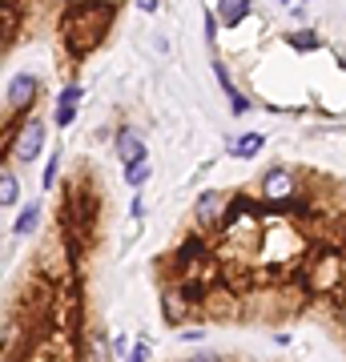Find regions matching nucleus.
I'll return each instance as SVG.
<instances>
[{
  "label": "nucleus",
  "mask_w": 346,
  "mask_h": 362,
  "mask_svg": "<svg viewBox=\"0 0 346 362\" xmlns=\"http://www.w3.org/2000/svg\"><path fill=\"white\" fill-rule=\"evenodd\" d=\"M129 214H133V221H145V197L133 194V206H129Z\"/></svg>",
  "instance_id": "obj_23"
},
{
  "label": "nucleus",
  "mask_w": 346,
  "mask_h": 362,
  "mask_svg": "<svg viewBox=\"0 0 346 362\" xmlns=\"http://www.w3.org/2000/svg\"><path fill=\"white\" fill-rule=\"evenodd\" d=\"M0 57H4V37H0Z\"/></svg>",
  "instance_id": "obj_27"
},
{
  "label": "nucleus",
  "mask_w": 346,
  "mask_h": 362,
  "mask_svg": "<svg viewBox=\"0 0 346 362\" xmlns=\"http://www.w3.org/2000/svg\"><path fill=\"white\" fill-rule=\"evenodd\" d=\"M109 342H113V334H109L101 322H97L89 334H85V342H81V362H113V350H109Z\"/></svg>",
  "instance_id": "obj_8"
},
{
  "label": "nucleus",
  "mask_w": 346,
  "mask_h": 362,
  "mask_svg": "<svg viewBox=\"0 0 346 362\" xmlns=\"http://www.w3.org/2000/svg\"><path fill=\"white\" fill-rule=\"evenodd\" d=\"M209 69H214V77H218L221 93H226V105H230V113H233V117H246L250 109H254V101H250V97H246V93L238 89V85H233L230 65H226L221 57H214V61H209Z\"/></svg>",
  "instance_id": "obj_6"
},
{
  "label": "nucleus",
  "mask_w": 346,
  "mask_h": 362,
  "mask_svg": "<svg viewBox=\"0 0 346 362\" xmlns=\"http://www.w3.org/2000/svg\"><path fill=\"white\" fill-rule=\"evenodd\" d=\"M49 125L40 113H28L21 125L13 129V145H8V157H13L16 165H33L40 153H45V141H49Z\"/></svg>",
  "instance_id": "obj_1"
},
{
  "label": "nucleus",
  "mask_w": 346,
  "mask_h": 362,
  "mask_svg": "<svg viewBox=\"0 0 346 362\" xmlns=\"http://www.w3.org/2000/svg\"><path fill=\"white\" fill-rule=\"evenodd\" d=\"M193 314V302H190V294L181 290V286H166L161 290V318H166V326L169 330H178L185 318Z\"/></svg>",
  "instance_id": "obj_7"
},
{
  "label": "nucleus",
  "mask_w": 346,
  "mask_h": 362,
  "mask_svg": "<svg viewBox=\"0 0 346 362\" xmlns=\"http://www.w3.org/2000/svg\"><path fill=\"white\" fill-rule=\"evenodd\" d=\"M181 342H205V330H202V326H190V330H181Z\"/></svg>",
  "instance_id": "obj_22"
},
{
  "label": "nucleus",
  "mask_w": 346,
  "mask_h": 362,
  "mask_svg": "<svg viewBox=\"0 0 346 362\" xmlns=\"http://www.w3.org/2000/svg\"><path fill=\"white\" fill-rule=\"evenodd\" d=\"M121 173H125V185H129V189H133V194H142L145 181H149V173H154V165H149V157H137V161L121 165Z\"/></svg>",
  "instance_id": "obj_13"
},
{
  "label": "nucleus",
  "mask_w": 346,
  "mask_h": 362,
  "mask_svg": "<svg viewBox=\"0 0 346 362\" xmlns=\"http://www.w3.org/2000/svg\"><path fill=\"white\" fill-rule=\"evenodd\" d=\"M133 4H137L142 13H161V8H166V0H133Z\"/></svg>",
  "instance_id": "obj_24"
},
{
  "label": "nucleus",
  "mask_w": 346,
  "mask_h": 362,
  "mask_svg": "<svg viewBox=\"0 0 346 362\" xmlns=\"http://www.w3.org/2000/svg\"><path fill=\"white\" fill-rule=\"evenodd\" d=\"M342 330H346V306H342Z\"/></svg>",
  "instance_id": "obj_26"
},
{
  "label": "nucleus",
  "mask_w": 346,
  "mask_h": 362,
  "mask_svg": "<svg viewBox=\"0 0 346 362\" xmlns=\"http://www.w3.org/2000/svg\"><path fill=\"white\" fill-rule=\"evenodd\" d=\"M109 350H113V358H125V354H129V334H113Z\"/></svg>",
  "instance_id": "obj_21"
},
{
  "label": "nucleus",
  "mask_w": 346,
  "mask_h": 362,
  "mask_svg": "<svg viewBox=\"0 0 346 362\" xmlns=\"http://www.w3.org/2000/svg\"><path fill=\"white\" fill-rule=\"evenodd\" d=\"M93 4H105V8H117V4H121V0H93Z\"/></svg>",
  "instance_id": "obj_25"
},
{
  "label": "nucleus",
  "mask_w": 346,
  "mask_h": 362,
  "mask_svg": "<svg viewBox=\"0 0 346 362\" xmlns=\"http://www.w3.org/2000/svg\"><path fill=\"white\" fill-rule=\"evenodd\" d=\"M77 113L81 109H52V125H57V129H73V125H77Z\"/></svg>",
  "instance_id": "obj_19"
},
{
  "label": "nucleus",
  "mask_w": 346,
  "mask_h": 362,
  "mask_svg": "<svg viewBox=\"0 0 346 362\" xmlns=\"http://www.w3.org/2000/svg\"><path fill=\"white\" fill-rule=\"evenodd\" d=\"M21 206V173L13 169V161H0V209Z\"/></svg>",
  "instance_id": "obj_10"
},
{
  "label": "nucleus",
  "mask_w": 346,
  "mask_h": 362,
  "mask_svg": "<svg viewBox=\"0 0 346 362\" xmlns=\"http://www.w3.org/2000/svg\"><path fill=\"white\" fill-rule=\"evenodd\" d=\"M302 4H310V0H302Z\"/></svg>",
  "instance_id": "obj_30"
},
{
  "label": "nucleus",
  "mask_w": 346,
  "mask_h": 362,
  "mask_svg": "<svg viewBox=\"0 0 346 362\" xmlns=\"http://www.w3.org/2000/svg\"><path fill=\"white\" fill-rule=\"evenodd\" d=\"M262 149H266V137H262V133H242V137L230 141V157H238V161H250V157H258Z\"/></svg>",
  "instance_id": "obj_12"
},
{
  "label": "nucleus",
  "mask_w": 346,
  "mask_h": 362,
  "mask_svg": "<svg viewBox=\"0 0 346 362\" xmlns=\"http://www.w3.org/2000/svg\"><path fill=\"white\" fill-rule=\"evenodd\" d=\"M286 45L298 52H318L322 49V37L314 33V28H302V33H286Z\"/></svg>",
  "instance_id": "obj_14"
},
{
  "label": "nucleus",
  "mask_w": 346,
  "mask_h": 362,
  "mask_svg": "<svg viewBox=\"0 0 346 362\" xmlns=\"http://www.w3.org/2000/svg\"><path fill=\"white\" fill-rule=\"evenodd\" d=\"M181 362H226V354L221 350H209V346H202V350H190Z\"/></svg>",
  "instance_id": "obj_18"
},
{
  "label": "nucleus",
  "mask_w": 346,
  "mask_h": 362,
  "mask_svg": "<svg viewBox=\"0 0 346 362\" xmlns=\"http://www.w3.org/2000/svg\"><path fill=\"white\" fill-rule=\"evenodd\" d=\"M298 194H302V181H298V169H290V165H270L258 177V202L270 209L290 206Z\"/></svg>",
  "instance_id": "obj_2"
},
{
  "label": "nucleus",
  "mask_w": 346,
  "mask_h": 362,
  "mask_svg": "<svg viewBox=\"0 0 346 362\" xmlns=\"http://www.w3.org/2000/svg\"><path fill=\"white\" fill-rule=\"evenodd\" d=\"M149 354H154V350H149V338H137V342L129 346L125 362H149Z\"/></svg>",
  "instance_id": "obj_20"
},
{
  "label": "nucleus",
  "mask_w": 346,
  "mask_h": 362,
  "mask_svg": "<svg viewBox=\"0 0 346 362\" xmlns=\"http://www.w3.org/2000/svg\"><path fill=\"white\" fill-rule=\"evenodd\" d=\"M85 101V89H81V81H69L61 93H57V109H81Z\"/></svg>",
  "instance_id": "obj_16"
},
{
  "label": "nucleus",
  "mask_w": 346,
  "mask_h": 362,
  "mask_svg": "<svg viewBox=\"0 0 346 362\" xmlns=\"http://www.w3.org/2000/svg\"><path fill=\"white\" fill-rule=\"evenodd\" d=\"M61 4H73V0H61Z\"/></svg>",
  "instance_id": "obj_28"
},
{
  "label": "nucleus",
  "mask_w": 346,
  "mask_h": 362,
  "mask_svg": "<svg viewBox=\"0 0 346 362\" xmlns=\"http://www.w3.org/2000/svg\"><path fill=\"white\" fill-rule=\"evenodd\" d=\"M226 206H230V194H221V189H202L197 202H193V230H197V233L221 230Z\"/></svg>",
  "instance_id": "obj_3"
},
{
  "label": "nucleus",
  "mask_w": 346,
  "mask_h": 362,
  "mask_svg": "<svg viewBox=\"0 0 346 362\" xmlns=\"http://www.w3.org/2000/svg\"><path fill=\"white\" fill-rule=\"evenodd\" d=\"M40 218H45V202L21 206V214H16V221H13V238H33V233L40 230Z\"/></svg>",
  "instance_id": "obj_11"
},
{
  "label": "nucleus",
  "mask_w": 346,
  "mask_h": 362,
  "mask_svg": "<svg viewBox=\"0 0 346 362\" xmlns=\"http://www.w3.org/2000/svg\"><path fill=\"white\" fill-rule=\"evenodd\" d=\"M113 157L121 165L129 161H137V157H149V145H145V133L142 125H133V121H121L113 129Z\"/></svg>",
  "instance_id": "obj_5"
},
{
  "label": "nucleus",
  "mask_w": 346,
  "mask_h": 362,
  "mask_svg": "<svg viewBox=\"0 0 346 362\" xmlns=\"http://www.w3.org/2000/svg\"><path fill=\"white\" fill-rule=\"evenodd\" d=\"M218 33H221V25H218V13L214 8H205L202 13V37H205V49L218 57Z\"/></svg>",
  "instance_id": "obj_15"
},
{
  "label": "nucleus",
  "mask_w": 346,
  "mask_h": 362,
  "mask_svg": "<svg viewBox=\"0 0 346 362\" xmlns=\"http://www.w3.org/2000/svg\"><path fill=\"white\" fill-rule=\"evenodd\" d=\"M57 177H61V149H52L49 161H45V173H40V189L49 194L52 185H57Z\"/></svg>",
  "instance_id": "obj_17"
},
{
  "label": "nucleus",
  "mask_w": 346,
  "mask_h": 362,
  "mask_svg": "<svg viewBox=\"0 0 346 362\" xmlns=\"http://www.w3.org/2000/svg\"><path fill=\"white\" fill-rule=\"evenodd\" d=\"M342 278H346V266H342Z\"/></svg>",
  "instance_id": "obj_29"
},
{
  "label": "nucleus",
  "mask_w": 346,
  "mask_h": 362,
  "mask_svg": "<svg viewBox=\"0 0 346 362\" xmlns=\"http://www.w3.org/2000/svg\"><path fill=\"white\" fill-rule=\"evenodd\" d=\"M37 97H40V77H37V73H28V69H25V73H13L8 89H4V105H8V113L25 121L28 109L37 105Z\"/></svg>",
  "instance_id": "obj_4"
},
{
  "label": "nucleus",
  "mask_w": 346,
  "mask_h": 362,
  "mask_svg": "<svg viewBox=\"0 0 346 362\" xmlns=\"http://www.w3.org/2000/svg\"><path fill=\"white\" fill-rule=\"evenodd\" d=\"M218 25L221 28H238L242 21H250V13H254V0H218Z\"/></svg>",
  "instance_id": "obj_9"
}]
</instances>
